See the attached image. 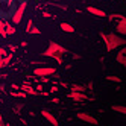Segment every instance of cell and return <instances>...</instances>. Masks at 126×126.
Returning a JSON list of instances; mask_svg holds the SVG:
<instances>
[{"label":"cell","instance_id":"6da1fadb","mask_svg":"<svg viewBox=\"0 0 126 126\" xmlns=\"http://www.w3.org/2000/svg\"><path fill=\"white\" fill-rule=\"evenodd\" d=\"M100 37L105 43V47L108 52H112L114 49L120 47V46H125V38L119 37L117 33H105V32H100Z\"/></svg>","mask_w":126,"mask_h":126},{"label":"cell","instance_id":"7a4b0ae2","mask_svg":"<svg viewBox=\"0 0 126 126\" xmlns=\"http://www.w3.org/2000/svg\"><path fill=\"white\" fill-rule=\"evenodd\" d=\"M67 52H68V50H67L65 47H62L61 44H58V43H55V41H50L47 50L43 52V56H49V58H52L53 55H64V53H67Z\"/></svg>","mask_w":126,"mask_h":126},{"label":"cell","instance_id":"3957f363","mask_svg":"<svg viewBox=\"0 0 126 126\" xmlns=\"http://www.w3.org/2000/svg\"><path fill=\"white\" fill-rule=\"evenodd\" d=\"M26 6H28V2H26V0L18 5L17 11H15V12H14V15H12V23H14V24H18V23L21 21L23 15H24V11H26Z\"/></svg>","mask_w":126,"mask_h":126},{"label":"cell","instance_id":"277c9868","mask_svg":"<svg viewBox=\"0 0 126 126\" xmlns=\"http://www.w3.org/2000/svg\"><path fill=\"white\" fill-rule=\"evenodd\" d=\"M56 73V68L55 67H38L33 70V75L35 76H40V78H49L52 75Z\"/></svg>","mask_w":126,"mask_h":126},{"label":"cell","instance_id":"5b68a950","mask_svg":"<svg viewBox=\"0 0 126 126\" xmlns=\"http://www.w3.org/2000/svg\"><path fill=\"white\" fill-rule=\"evenodd\" d=\"M78 119L85 122V123H88V125H97L99 123L96 117H93L91 114H88V112H78Z\"/></svg>","mask_w":126,"mask_h":126},{"label":"cell","instance_id":"8992f818","mask_svg":"<svg viewBox=\"0 0 126 126\" xmlns=\"http://www.w3.org/2000/svg\"><path fill=\"white\" fill-rule=\"evenodd\" d=\"M41 115L44 117V119H46L52 126H59V122L56 120V117L55 115H53L52 112H49L47 110H41Z\"/></svg>","mask_w":126,"mask_h":126},{"label":"cell","instance_id":"52a82bcc","mask_svg":"<svg viewBox=\"0 0 126 126\" xmlns=\"http://www.w3.org/2000/svg\"><path fill=\"white\" fill-rule=\"evenodd\" d=\"M68 97H70L73 102H84V100H87V97H88V96H87L85 93H79V91H70Z\"/></svg>","mask_w":126,"mask_h":126},{"label":"cell","instance_id":"ba28073f","mask_svg":"<svg viewBox=\"0 0 126 126\" xmlns=\"http://www.w3.org/2000/svg\"><path fill=\"white\" fill-rule=\"evenodd\" d=\"M20 91L26 93V94H31V96H37L38 93L35 91V88H32V85L29 82H24L23 85H20Z\"/></svg>","mask_w":126,"mask_h":126},{"label":"cell","instance_id":"9c48e42d","mask_svg":"<svg viewBox=\"0 0 126 126\" xmlns=\"http://www.w3.org/2000/svg\"><path fill=\"white\" fill-rule=\"evenodd\" d=\"M115 32L120 33V35L126 33V18H125V17H123L122 20H119V23L115 24Z\"/></svg>","mask_w":126,"mask_h":126},{"label":"cell","instance_id":"30bf717a","mask_svg":"<svg viewBox=\"0 0 126 126\" xmlns=\"http://www.w3.org/2000/svg\"><path fill=\"white\" fill-rule=\"evenodd\" d=\"M87 11H88L90 14L96 15V17H106V12L102 11V9H99V8H96V6H88V8H87Z\"/></svg>","mask_w":126,"mask_h":126},{"label":"cell","instance_id":"8fae6325","mask_svg":"<svg viewBox=\"0 0 126 126\" xmlns=\"http://www.w3.org/2000/svg\"><path fill=\"white\" fill-rule=\"evenodd\" d=\"M125 55H126V49L122 46L120 52L117 53V58H115V59H117V62H119V64H122V65H126V56H125Z\"/></svg>","mask_w":126,"mask_h":126},{"label":"cell","instance_id":"7c38bea8","mask_svg":"<svg viewBox=\"0 0 126 126\" xmlns=\"http://www.w3.org/2000/svg\"><path fill=\"white\" fill-rule=\"evenodd\" d=\"M59 29L62 32H67V33H73L75 32V28L71 24H68V23H59Z\"/></svg>","mask_w":126,"mask_h":126},{"label":"cell","instance_id":"4fadbf2b","mask_svg":"<svg viewBox=\"0 0 126 126\" xmlns=\"http://www.w3.org/2000/svg\"><path fill=\"white\" fill-rule=\"evenodd\" d=\"M68 87L71 88V91H79V93H85V90H87L85 85H79V84H71Z\"/></svg>","mask_w":126,"mask_h":126},{"label":"cell","instance_id":"5bb4252c","mask_svg":"<svg viewBox=\"0 0 126 126\" xmlns=\"http://www.w3.org/2000/svg\"><path fill=\"white\" fill-rule=\"evenodd\" d=\"M111 110L115 112H120V114H126V106H123V105H112Z\"/></svg>","mask_w":126,"mask_h":126},{"label":"cell","instance_id":"9a60e30c","mask_svg":"<svg viewBox=\"0 0 126 126\" xmlns=\"http://www.w3.org/2000/svg\"><path fill=\"white\" fill-rule=\"evenodd\" d=\"M5 33H6V35L15 33V28H14V26H11V24H5Z\"/></svg>","mask_w":126,"mask_h":126},{"label":"cell","instance_id":"2e32d148","mask_svg":"<svg viewBox=\"0 0 126 126\" xmlns=\"http://www.w3.org/2000/svg\"><path fill=\"white\" fill-rule=\"evenodd\" d=\"M106 80H110V82H114V84H120V82H122V79H120V78H117V76H112V75L106 76Z\"/></svg>","mask_w":126,"mask_h":126},{"label":"cell","instance_id":"e0dca14e","mask_svg":"<svg viewBox=\"0 0 126 126\" xmlns=\"http://www.w3.org/2000/svg\"><path fill=\"white\" fill-rule=\"evenodd\" d=\"M11 96L12 97H28V94H26V93H23V91H11Z\"/></svg>","mask_w":126,"mask_h":126},{"label":"cell","instance_id":"ac0fdd59","mask_svg":"<svg viewBox=\"0 0 126 126\" xmlns=\"http://www.w3.org/2000/svg\"><path fill=\"white\" fill-rule=\"evenodd\" d=\"M123 17H125V15H120V14H114V15H110L108 18H110V20L112 21V20H122Z\"/></svg>","mask_w":126,"mask_h":126},{"label":"cell","instance_id":"d6986e66","mask_svg":"<svg viewBox=\"0 0 126 126\" xmlns=\"http://www.w3.org/2000/svg\"><path fill=\"white\" fill-rule=\"evenodd\" d=\"M29 33H33V35L37 33V35H40V33H41V31L37 28V26H32V28H31V31H29Z\"/></svg>","mask_w":126,"mask_h":126},{"label":"cell","instance_id":"ffe728a7","mask_svg":"<svg viewBox=\"0 0 126 126\" xmlns=\"http://www.w3.org/2000/svg\"><path fill=\"white\" fill-rule=\"evenodd\" d=\"M52 58L55 59V61L58 62V64H62V62H64V59H62V55H53Z\"/></svg>","mask_w":126,"mask_h":126},{"label":"cell","instance_id":"44dd1931","mask_svg":"<svg viewBox=\"0 0 126 126\" xmlns=\"http://www.w3.org/2000/svg\"><path fill=\"white\" fill-rule=\"evenodd\" d=\"M0 35L2 37H6V33H5V23L0 20Z\"/></svg>","mask_w":126,"mask_h":126},{"label":"cell","instance_id":"7402d4cb","mask_svg":"<svg viewBox=\"0 0 126 126\" xmlns=\"http://www.w3.org/2000/svg\"><path fill=\"white\" fill-rule=\"evenodd\" d=\"M32 26H33V21H32V20H29V21H28V24H26V32H28V33H29V31H31Z\"/></svg>","mask_w":126,"mask_h":126},{"label":"cell","instance_id":"603a6c76","mask_svg":"<svg viewBox=\"0 0 126 126\" xmlns=\"http://www.w3.org/2000/svg\"><path fill=\"white\" fill-rule=\"evenodd\" d=\"M37 93H41L43 91V84H37V90H35Z\"/></svg>","mask_w":126,"mask_h":126},{"label":"cell","instance_id":"cb8c5ba5","mask_svg":"<svg viewBox=\"0 0 126 126\" xmlns=\"http://www.w3.org/2000/svg\"><path fill=\"white\" fill-rule=\"evenodd\" d=\"M0 56H2V58H3V56H6V50H5V49H2V47H0Z\"/></svg>","mask_w":126,"mask_h":126},{"label":"cell","instance_id":"d4e9b609","mask_svg":"<svg viewBox=\"0 0 126 126\" xmlns=\"http://www.w3.org/2000/svg\"><path fill=\"white\" fill-rule=\"evenodd\" d=\"M71 58H73V59H80V55H78V53H73V55H71Z\"/></svg>","mask_w":126,"mask_h":126},{"label":"cell","instance_id":"484cf974","mask_svg":"<svg viewBox=\"0 0 126 126\" xmlns=\"http://www.w3.org/2000/svg\"><path fill=\"white\" fill-rule=\"evenodd\" d=\"M56 91H58V87H56V85H53V87L50 88V93H56Z\"/></svg>","mask_w":126,"mask_h":126},{"label":"cell","instance_id":"4316f807","mask_svg":"<svg viewBox=\"0 0 126 126\" xmlns=\"http://www.w3.org/2000/svg\"><path fill=\"white\" fill-rule=\"evenodd\" d=\"M20 108H21V105H17V106H15V110H14V111H15L17 114H18V112H20Z\"/></svg>","mask_w":126,"mask_h":126},{"label":"cell","instance_id":"83f0119b","mask_svg":"<svg viewBox=\"0 0 126 126\" xmlns=\"http://www.w3.org/2000/svg\"><path fill=\"white\" fill-rule=\"evenodd\" d=\"M11 88H12V90H20V85H15V84H12V85H11Z\"/></svg>","mask_w":126,"mask_h":126},{"label":"cell","instance_id":"f1b7e54d","mask_svg":"<svg viewBox=\"0 0 126 126\" xmlns=\"http://www.w3.org/2000/svg\"><path fill=\"white\" fill-rule=\"evenodd\" d=\"M43 17H46V18H47V17H52L49 12H43Z\"/></svg>","mask_w":126,"mask_h":126},{"label":"cell","instance_id":"f546056e","mask_svg":"<svg viewBox=\"0 0 126 126\" xmlns=\"http://www.w3.org/2000/svg\"><path fill=\"white\" fill-rule=\"evenodd\" d=\"M9 49H11V52H15V49H17V47H15V46H9Z\"/></svg>","mask_w":126,"mask_h":126},{"label":"cell","instance_id":"4dcf8cb0","mask_svg":"<svg viewBox=\"0 0 126 126\" xmlns=\"http://www.w3.org/2000/svg\"><path fill=\"white\" fill-rule=\"evenodd\" d=\"M108 2H112V0H108Z\"/></svg>","mask_w":126,"mask_h":126}]
</instances>
